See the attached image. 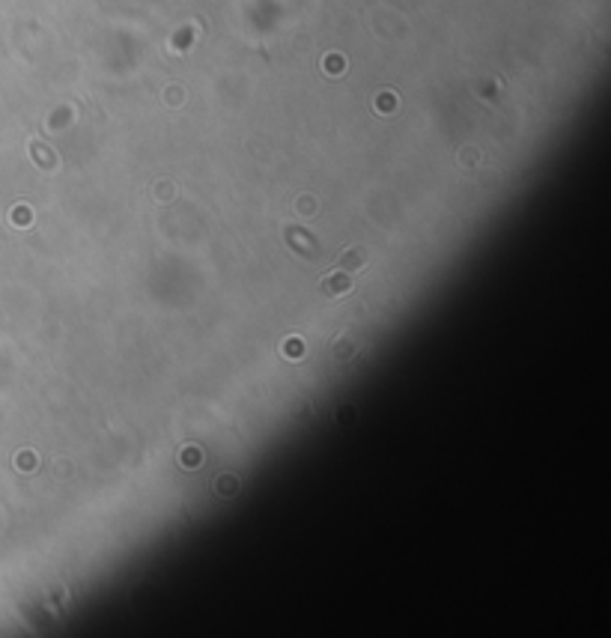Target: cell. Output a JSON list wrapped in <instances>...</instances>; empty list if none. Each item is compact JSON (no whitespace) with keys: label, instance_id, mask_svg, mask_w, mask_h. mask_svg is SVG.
I'll return each instance as SVG.
<instances>
[{"label":"cell","instance_id":"6da1fadb","mask_svg":"<svg viewBox=\"0 0 611 638\" xmlns=\"http://www.w3.org/2000/svg\"><path fill=\"white\" fill-rule=\"evenodd\" d=\"M320 290L328 295V299H337V295H343V292H349V290H352V278H349V275H343V271H334V275L322 278Z\"/></svg>","mask_w":611,"mask_h":638},{"label":"cell","instance_id":"7a4b0ae2","mask_svg":"<svg viewBox=\"0 0 611 638\" xmlns=\"http://www.w3.org/2000/svg\"><path fill=\"white\" fill-rule=\"evenodd\" d=\"M287 242H289V247L296 254H304V257H313V251H316V242H313V236L310 233H304V230H298V227H289L287 230Z\"/></svg>","mask_w":611,"mask_h":638}]
</instances>
